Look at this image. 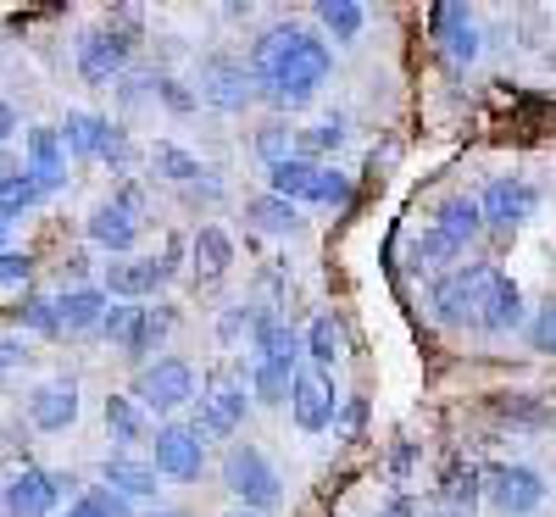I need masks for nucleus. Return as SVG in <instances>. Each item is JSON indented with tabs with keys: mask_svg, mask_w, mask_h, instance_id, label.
Segmentation results:
<instances>
[{
	"mask_svg": "<svg viewBox=\"0 0 556 517\" xmlns=\"http://www.w3.org/2000/svg\"><path fill=\"white\" fill-rule=\"evenodd\" d=\"M529 345H534L540 356H556V301L529 317Z\"/></svg>",
	"mask_w": 556,
	"mask_h": 517,
	"instance_id": "41",
	"label": "nucleus"
},
{
	"mask_svg": "<svg viewBox=\"0 0 556 517\" xmlns=\"http://www.w3.org/2000/svg\"><path fill=\"white\" fill-rule=\"evenodd\" d=\"M495 278H501V267H490V262H456L434 285V317L445 328H484Z\"/></svg>",
	"mask_w": 556,
	"mask_h": 517,
	"instance_id": "2",
	"label": "nucleus"
},
{
	"mask_svg": "<svg viewBox=\"0 0 556 517\" xmlns=\"http://www.w3.org/2000/svg\"><path fill=\"white\" fill-rule=\"evenodd\" d=\"M178 273V245H167V256H117L106 262V295L112 301H134V306H146L167 278Z\"/></svg>",
	"mask_w": 556,
	"mask_h": 517,
	"instance_id": "7",
	"label": "nucleus"
},
{
	"mask_svg": "<svg viewBox=\"0 0 556 517\" xmlns=\"http://www.w3.org/2000/svg\"><path fill=\"white\" fill-rule=\"evenodd\" d=\"M334 412H340V395H334V384H329V373L301 367V373H295V390H290L295 429H301V434H323V429H334Z\"/></svg>",
	"mask_w": 556,
	"mask_h": 517,
	"instance_id": "14",
	"label": "nucleus"
},
{
	"mask_svg": "<svg viewBox=\"0 0 556 517\" xmlns=\"http://www.w3.org/2000/svg\"><path fill=\"white\" fill-rule=\"evenodd\" d=\"M28 362V345L23 340H0V379H7V373H17Z\"/></svg>",
	"mask_w": 556,
	"mask_h": 517,
	"instance_id": "45",
	"label": "nucleus"
},
{
	"mask_svg": "<svg viewBox=\"0 0 556 517\" xmlns=\"http://www.w3.org/2000/svg\"><path fill=\"white\" fill-rule=\"evenodd\" d=\"M101 479H106V490L112 495H123V501H151L162 484V474H156V467L151 462H139V456H128V451H117V456H106L101 462Z\"/></svg>",
	"mask_w": 556,
	"mask_h": 517,
	"instance_id": "20",
	"label": "nucleus"
},
{
	"mask_svg": "<svg viewBox=\"0 0 556 517\" xmlns=\"http://www.w3.org/2000/svg\"><path fill=\"white\" fill-rule=\"evenodd\" d=\"M201 395V384H195V367L184 362V356H156V362H146L139 367V384H134V401L146 406V417L156 412V417H173V412H184Z\"/></svg>",
	"mask_w": 556,
	"mask_h": 517,
	"instance_id": "5",
	"label": "nucleus"
},
{
	"mask_svg": "<svg viewBox=\"0 0 556 517\" xmlns=\"http://www.w3.org/2000/svg\"><path fill=\"white\" fill-rule=\"evenodd\" d=\"M34 201H39V190H34V178H28L23 167H12L7 178H0V217H7V223L23 217Z\"/></svg>",
	"mask_w": 556,
	"mask_h": 517,
	"instance_id": "36",
	"label": "nucleus"
},
{
	"mask_svg": "<svg viewBox=\"0 0 556 517\" xmlns=\"http://www.w3.org/2000/svg\"><path fill=\"white\" fill-rule=\"evenodd\" d=\"M17 323L34 328V335H62V323H56V295H23V301H17Z\"/></svg>",
	"mask_w": 556,
	"mask_h": 517,
	"instance_id": "37",
	"label": "nucleus"
},
{
	"mask_svg": "<svg viewBox=\"0 0 556 517\" xmlns=\"http://www.w3.org/2000/svg\"><path fill=\"white\" fill-rule=\"evenodd\" d=\"M106 312H112V295H106V290H62V295H56L62 335H101Z\"/></svg>",
	"mask_w": 556,
	"mask_h": 517,
	"instance_id": "21",
	"label": "nucleus"
},
{
	"mask_svg": "<svg viewBox=\"0 0 556 517\" xmlns=\"http://www.w3.org/2000/svg\"><path fill=\"white\" fill-rule=\"evenodd\" d=\"M245 223H251V228H262V234H278V240H290V234H301V228H306L301 206H295V201H285V196H273V190H262V196H251V201H245Z\"/></svg>",
	"mask_w": 556,
	"mask_h": 517,
	"instance_id": "25",
	"label": "nucleus"
},
{
	"mask_svg": "<svg viewBox=\"0 0 556 517\" xmlns=\"http://www.w3.org/2000/svg\"><path fill=\"white\" fill-rule=\"evenodd\" d=\"M151 467L173 484H195L206 474V440L190 423H162L156 440H151Z\"/></svg>",
	"mask_w": 556,
	"mask_h": 517,
	"instance_id": "8",
	"label": "nucleus"
},
{
	"mask_svg": "<svg viewBox=\"0 0 556 517\" xmlns=\"http://www.w3.org/2000/svg\"><path fill=\"white\" fill-rule=\"evenodd\" d=\"M139 212L134 206H123V201H101L96 212H89V223H84V234L96 240L101 251H112V256H128L134 245H139Z\"/></svg>",
	"mask_w": 556,
	"mask_h": 517,
	"instance_id": "18",
	"label": "nucleus"
},
{
	"mask_svg": "<svg viewBox=\"0 0 556 517\" xmlns=\"http://www.w3.org/2000/svg\"><path fill=\"white\" fill-rule=\"evenodd\" d=\"M173 328V306H134V301H117L101 323V335L112 340V351H123L128 362H146L151 351H162Z\"/></svg>",
	"mask_w": 556,
	"mask_h": 517,
	"instance_id": "4",
	"label": "nucleus"
},
{
	"mask_svg": "<svg viewBox=\"0 0 556 517\" xmlns=\"http://www.w3.org/2000/svg\"><path fill=\"white\" fill-rule=\"evenodd\" d=\"M195 101H206V106H217V112H245V106L256 101V73H251V62L206 56V62H201Z\"/></svg>",
	"mask_w": 556,
	"mask_h": 517,
	"instance_id": "11",
	"label": "nucleus"
},
{
	"mask_svg": "<svg viewBox=\"0 0 556 517\" xmlns=\"http://www.w3.org/2000/svg\"><path fill=\"white\" fill-rule=\"evenodd\" d=\"M245 423V379L235 367H217L212 379H206V390H201V406H195V423L190 429L212 445V440H228Z\"/></svg>",
	"mask_w": 556,
	"mask_h": 517,
	"instance_id": "6",
	"label": "nucleus"
},
{
	"mask_svg": "<svg viewBox=\"0 0 556 517\" xmlns=\"http://www.w3.org/2000/svg\"><path fill=\"white\" fill-rule=\"evenodd\" d=\"M151 173L167 178V184H195V178H206L201 156H190L184 146H173V139H156V146H151Z\"/></svg>",
	"mask_w": 556,
	"mask_h": 517,
	"instance_id": "29",
	"label": "nucleus"
},
{
	"mask_svg": "<svg viewBox=\"0 0 556 517\" xmlns=\"http://www.w3.org/2000/svg\"><path fill=\"white\" fill-rule=\"evenodd\" d=\"M429 28H434V45L451 67H468L479 56V23L468 7H434L429 12Z\"/></svg>",
	"mask_w": 556,
	"mask_h": 517,
	"instance_id": "16",
	"label": "nucleus"
},
{
	"mask_svg": "<svg viewBox=\"0 0 556 517\" xmlns=\"http://www.w3.org/2000/svg\"><path fill=\"white\" fill-rule=\"evenodd\" d=\"M317 178H323V162L290 156V162L267 167V190L285 196V201H295V206H312V201H317Z\"/></svg>",
	"mask_w": 556,
	"mask_h": 517,
	"instance_id": "24",
	"label": "nucleus"
},
{
	"mask_svg": "<svg viewBox=\"0 0 556 517\" xmlns=\"http://www.w3.org/2000/svg\"><path fill=\"white\" fill-rule=\"evenodd\" d=\"M28 423L39 434H62L78 423V384L73 379H45L34 395H28Z\"/></svg>",
	"mask_w": 556,
	"mask_h": 517,
	"instance_id": "17",
	"label": "nucleus"
},
{
	"mask_svg": "<svg viewBox=\"0 0 556 517\" xmlns=\"http://www.w3.org/2000/svg\"><path fill=\"white\" fill-rule=\"evenodd\" d=\"M456 256H462V245L445 240L440 228H417L412 240H406V262H412V267H445V273H451Z\"/></svg>",
	"mask_w": 556,
	"mask_h": 517,
	"instance_id": "31",
	"label": "nucleus"
},
{
	"mask_svg": "<svg viewBox=\"0 0 556 517\" xmlns=\"http://www.w3.org/2000/svg\"><path fill=\"white\" fill-rule=\"evenodd\" d=\"M0 251H7V217H0Z\"/></svg>",
	"mask_w": 556,
	"mask_h": 517,
	"instance_id": "49",
	"label": "nucleus"
},
{
	"mask_svg": "<svg viewBox=\"0 0 556 517\" xmlns=\"http://www.w3.org/2000/svg\"><path fill=\"white\" fill-rule=\"evenodd\" d=\"M67 517H128V501L112 490H84V495H73Z\"/></svg>",
	"mask_w": 556,
	"mask_h": 517,
	"instance_id": "38",
	"label": "nucleus"
},
{
	"mask_svg": "<svg viewBox=\"0 0 556 517\" xmlns=\"http://www.w3.org/2000/svg\"><path fill=\"white\" fill-rule=\"evenodd\" d=\"M128 51H134V39L123 28H89L78 39V78L96 89H112L128 67Z\"/></svg>",
	"mask_w": 556,
	"mask_h": 517,
	"instance_id": "13",
	"label": "nucleus"
},
{
	"mask_svg": "<svg viewBox=\"0 0 556 517\" xmlns=\"http://www.w3.org/2000/svg\"><path fill=\"white\" fill-rule=\"evenodd\" d=\"M146 406H139L134 395H106V429H112V440L128 451V445H139L146 440Z\"/></svg>",
	"mask_w": 556,
	"mask_h": 517,
	"instance_id": "32",
	"label": "nucleus"
},
{
	"mask_svg": "<svg viewBox=\"0 0 556 517\" xmlns=\"http://www.w3.org/2000/svg\"><path fill=\"white\" fill-rule=\"evenodd\" d=\"M379 517H417V501H412V495H390V501L379 506Z\"/></svg>",
	"mask_w": 556,
	"mask_h": 517,
	"instance_id": "46",
	"label": "nucleus"
},
{
	"mask_svg": "<svg viewBox=\"0 0 556 517\" xmlns=\"http://www.w3.org/2000/svg\"><path fill=\"white\" fill-rule=\"evenodd\" d=\"M256 323H262V306H228L217 317V340L235 351V345H251L256 340Z\"/></svg>",
	"mask_w": 556,
	"mask_h": 517,
	"instance_id": "35",
	"label": "nucleus"
},
{
	"mask_svg": "<svg viewBox=\"0 0 556 517\" xmlns=\"http://www.w3.org/2000/svg\"><path fill=\"white\" fill-rule=\"evenodd\" d=\"M23 173L34 178L39 196H56L67 184V146H62V128H28V162Z\"/></svg>",
	"mask_w": 556,
	"mask_h": 517,
	"instance_id": "15",
	"label": "nucleus"
},
{
	"mask_svg": "<svg viewBox=\"0 0 556 517\" xmlns=\"http://www.w3.org/2000/svg\"><path fill=\"white\" fill-rule=\"evenodd\" d=\"M146 517H184V512H167V506H162V512H146Z\"/></svg>",
	"mask_w": 556,
	"mask_h": 517,
	"instance_id": "48",
	"label": "nucleus"
},
{
	"mask_svg": "<svg viewBox=\"0 0 556 517\" xmlns=\"http://www.w3.org/2000/svg\"><path fill=\"white\" fill-rule=\"evenodd\" d=\"M67 474H51V467H17V474L0 484V506L7 517H51L67 495Z\"/></svg>",
	"mask_w": 556,
	"mask_h": 517,
	"instance_id": "10",
	"label": "nucleus"
},
{
	"mask_svg": "<svg viewBox=\"0 0 556 517\" xmlns=\"http://www.w3.org/2000/svg\"><path fill=\"white\" fill-rule=\"evenodd\" d=\"M62 146H67V156L106 162V151L117 146V128H112L101 112H67V123H62Z\"/></svg>",
	"mask_w": 556,
	"mask_h": 517,
	"instance_id": "19",
	"label": "nucleus"
},
{
	"mask_svg": "<svg viewBox=\"0 0 556 517\" xmlns=\"http://www.w3.org/2000/svg\"><path fill=\"white\" fill-rule=\"evenodd\" d=\"M345 117H323V123H312L306 134H301V156L312 162V151H340L345 146Z\"/></svg>",
	"mask_w": 556,
	"mask_h": 517,
	"instance_id": "39",
	"label": "nucleus"
},
{
	"mask_svg": "<svg viewBox=\"0 0 556 517\" xmlns=\"http://www.w3.org/2000/svg\"><path fill=\"white\" fill-rule=\"evenodd\" d=\"M434 228L445 234V240H456L462 251H468L479 234H484V212H479V196H451V201H440V212H434Z\"/></svg>",
	"mask_w": 556,
	"mask_h": 517,
	"instance_id": "26",
	"label": "nucleus"
},
{
	"mask_svg": "<svg viewBox=\"0 0 556 517\" xmlns=\"http://www.w3.org/2000/svg\"><path fill=\"white\" fill-rule=\"evenodd\" d=\"M235 517H256V512H235Z\"/></svg>",
	"mask_w": 556,
	"mask_h": 517,
	"instance_id": "50",
	"label": "nucleus"
},
{
	"mask_svg": "<svg viewBox=\"0 0 556 517\" xmlns=\"http://www.w3.org/2000/svg\"><path fill=\"white\" fill-rule=\"evenodd\" d=\"M301 345H306V356L317 362V373H329V367L340 362L345 335H340V323H334V317H312V328L301 335Z\"/></svg>",
	"mask_w": 556,
	"mask_h": 517,
	"instance_id": "34",
	"label": "nucleus"
},
{
	"mask_svg": "<svg viewBox=\"0 0 556 517\" xmlns=\"http://www.w3.org/2000/svg\"><path fill=\"white\" fill-rule=\"evenodd\" d=\"M190 256H195V285H217V278L235 267V240H228L217 223H201L190 234Z\"/></svg>",
	"mask_w": 556,
	"mask_h": 517,
	"instance_id": "22",
	"label": "nucleus"
},
{
	"mask_svg": "<svg viewBox=\"0 0 556 517\" xmlns=\"http://www.w3.org/2000/svg\"><path fill=\"white\" fill-rule=\"evenodd\" d=\"M156 96H162V106H173V112H190V106H195V96H190L178 78H156Z\"/></svg>",
	"mask_w": 556,
	"mask_h": 517,
	"instance_id": "44",
	"label": "nucleus"
},
{
	"mask_svg": "<svg viewBox=\"0 0 556 517\" xmlns=\"http://www.w3.org/2000/svg\"><path fill=\"white\" fill-rule=\"evenodd\" d=\"M312 17L323 23V34H329V39H340V45L362 39V28H367V12L356 7V0H317V7H312Z\"/></svg>",
	"mask_w": 556,
	"mask_h": 517,
	"instance_id": "28",
	"label": "nucleus"
},
{
	"mask_svg": "<svg viewBox=\"0 0 556 517\" xmlns=\"http://www.w3.org/2000/svg\"><path fill=\"white\" fill-rule=\"evenodd\" d=\"M256 156L267 162V167H278V162H290V156H301V134L285 123V117H273V123H262L256 128Z\"/></svg>",
	"mask_w": 556,
	"mask_h": 517,
	"instance_id": "33",
	"label": "nucleus"
},
{
	"mask_svg": "<svg viewBox=\"0 0 556 517\" xmlns=\"http://www.w3.org/2000/svg\"><path fill=\"white\" fill-rule=\"evenodd\" d=\"M295 373H301V362H251V395L262 406H285L295 390Z\"/></svg>",
	"mask_w": 556,
	"mask_h": 517,
	"instance_id": "27",
	"label": "nucleus"
},
{
	"mask_svg": "<svg viewBox=\"0 0 556 517\" xmlns=\"http://www.w3.org/2000/svg\"><path fill=\"white\" fill-rule=\"evenodd\" d=\"M351 173H340V167H323V178H317V201L312 206H329V212H345L351 206Z\"/></svg>",
	"mask_w": 556,
	"mask_h": 517,
	"instance_id": "40",
	"label": "nucleus"
},
{
	"mask_svg": "<svg viewBox=\"0 0 556 517\" xmlns=\"http://www.w3.org/2000/svg\"><path fill=\"white\" fill-rule=\"evenodd\" d=\"M479 212H484V228H501V234H513L523 228L534 212H540V184L529 178H490L484 184V196H479Z\"/></svg>",
	"mask_w": 556,
	"mask_h": 517,
	"instance_id": "12",
	"label": "nucleus"
},
{
	"mask_svg": "<svg viewBox=\"0 0 556 517\" xmlns=\"http://www.w3.org/2000/svg\"><path fill=\"white\" fill-rule=\"evenodd\" d=\"M28 278H34V256L28 251H0V285L28 290Z\"/></svg>",
	"mask_w": 556,
	"mask_h": 517,
	"instance_id": "42",
	"label": "nucleus"
},
{
	"mask_svg": "<svg viewBox=\"0 0 556 517\" xmlns=\"http://www.w3.org/2000/svg\"><path fill=\"white\" fill-rule=\"evenodd\" d=\"M12 134H17V112H12L7 101H0V151L12 146Z\"/></svg>",
	"mask_w": 556,
	"mask_h": 517,
	"instance_id": "47",
	"label": "nucleus"
},
{
	"mask_svg": "<svg viewBox=\"0 0 556 517\" xmlns=\"http://www.w3.org/2000/svg\"><path fill=\"white\" fill-rule=\"evenodd\" d=\"M251 351H256V362H301V335L290 328V317L285 312H273V306H262V323H256V340H251Z\"/></svg>",
	"mask_w": 556,
	"mask_h": 517,
	"instance_id": "23",
	"label": "nucleus"
},
{
	"mask_svg": "<svg viewBox=\"0 0 556 517\" xmlns=\"http://www.w3.org/2000/svg\"><path fill=\"white\" fill-rule=\"evenodd\" d=\"M223 490L245 501V512H278L285 506V479H278V467L267 462L262 445H228L223 451Z\"/></svg>",
	"mask_w": 556,
	"mask_h": 517,
	"instance_id": "3",
	"label": "nucleus"
},
{
	"mask_svg": "<svg viewBox=\"0 0 556 517\" xmlns=\"http://www.w3.org/2000/svg\"><path fill=\"white\" fill-rule=\"evenodd\" d=\"M484 501L501 512V517H529V512H540V501H545V479L534 474V467H523V462H495V467H484Z\"/></svg>",
	"mask_w": 556,
	"mask_h": 517,
	"instance_id": "9",
	"label": "nucleus"
},
{
	"mask_svg": "<svg viewBox=\"0 0 556 517\" xmlns=\"http://www.w3.org/2000/svg\"><path fill=\"white\" fill-rule=\"evenodd\" d=\"M518 323H523V290L501 273L495 278V295H490V312H484V335H513Z\"/></svg>",
	"mask_w": 556,
	"mask_h": 517,
	"instance_id": "30",
	"label": "nucleus"
},
{
	"mask_svg": "<svg viewBox=\"0 0 556 517\" xmlns=\"http://www.w3.org/2000/svg\"><path fill=\"white\" fill-rule=\"evenodd\" d=\"M362 423H367V401H362V395H351V401H345V412H334V434L356 440V434H362Z\"/></svg>",
	"mask_w": 556,
	"mask_h": 517,
	"instance_id": "43",
	"label": "nucleus"
},
{
	"mask_svg": "<svg viewBox=\"0 0 556 517\" xmlns=\"http://www.w3.org/2000/svg\"><path fill=\"white\" fill-rule=\"evenodd\" d=\"M251 73H256V101L278 112H301L334 73L329 39H317L295 23H278L251 45Z\"/></svg>",
	"mask_w": 556,
	"mask_h": 517,
	"instance_id": "1",
	"label": "nucleus"
}]
</instances>
